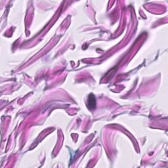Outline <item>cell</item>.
Wrapping results in <instances>:
<instances>
[{
	"label": "cell",
	"mask_w": 168,
	"mask_h": 168,
	"mask_svg": "<svg viewBox=\"0 0 168 168\" xmlns=\"http://www.w3.org/2000/svg\"><path fill=\"white\" fill-rule=\"evenodd\" d=\"M88 108L89 109H93L96 106V100H95V97L93 94L89 95L88 97V103H87Z\"/></svg>",
	"instance_id": "1"
}]
</instances>
